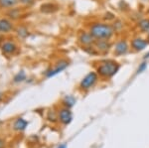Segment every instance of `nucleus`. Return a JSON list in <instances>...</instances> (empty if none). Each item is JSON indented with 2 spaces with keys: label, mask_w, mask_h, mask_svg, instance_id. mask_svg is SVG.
<instances>
[{
  "label": "nucleus",
  "mask_w": 149,
  "mask_h": 148,
  "mask_svg": "<svg viewBox=\"0 0 149 148\" xmlns=\"http://www.w3.org/2000/svg\"><path fill=\"white\" fill-rule=\"evenodd\" d=\"M58 148H67V146H66V144H62V145H60Z\"/></svg>",
  "instance_id": "nucleus-23"
},
{
  "label": "nucleus",
  "mask_w": 149,
  "mask_h": 148,
  "mask_svg": "<svg viewBox=\"0 0 149 148\" xmlns=\"http://www.w3.org/2000/svg\"><path fill=\"white\" fill-rule=\"evenodd\" d=\"M28 125V121H26L24 118H18L14 123V128L16 130H24Z\"/></svg>",
  "instance_id": "nucleus-15"
},
{
  "label": "nucleus",
  "mask_w": 149,
  "mask_h": 148,
  "mask_svg": "<svg viewBox=\"0 0 149 148\" xmlns=\"http://www.w3.org/2000/svg\"><path fill=\"white\" fill-rule=\"evenodd\" d=\"M59 118L61 120V122L66 125L71 123L72 119H73V114H72V111L70 110V108H68V107L62 108L59 111Z\"/></svg>",
  "instance_id": "nucleus-9"
},
{
  "label": "nucleus",
  "mask_w": 149,
  "mask_h": 148,
  "mask_svg": "<svg viewBox=\"0 0 149 148\" xmlns=\"http://www.w3.org/2000/svg\"><path fill=\"white\" fill-rule=\"evenodd\" d=\"M13 29V23L9 19L2 18L0 19V32L1 33H8Z\"/></svg>",
  "instance_id": "nucleus-12"
},
{
  "label": "nucleus",
  "mask_w": 149,
  "mask_h": 148,
  "mask_svg": "<svg viewBox=\"0 0 149 148\" xmlns=\"http://www.w3.org/2000/svg\"><path fill=\"white\" fill-rule=\"evenodd\" d=\"M76 99H74V95H71V94H68L66 95V97L63 99V104L66 107H68V108H71V107H73L74 104H76Z\"/></svg>",
  "instance_id": "nucleus-13"
},
{
  "label": "nucleus",
  "mask_w": 149,
  "mask_h": 148,
  "mask_svg": "<svg viewBox=\"0 0 149 148\" xmlns=\"http://www.w3.org/2000/svg\"><path fill=\"white\" fill-rule=\"evenodd\" d=\"M119 70H120V64L113 59L100 60L95 65V72L100 76V78L104 80H109L114 77Z\"/></svg>",
  "instance_id": "nucleus-2"
},
{
  "label": "nucleus",
  "mask_w": 149,
  "mask_h": 148,
  "mask_svg": "<svg viewBox=\"0 0 149 148\" xmlns=\"http://www.w3.org/2000/svg\"><path fill=\"white\" fill-rule=\"evenodd\" d=\"M95 48L100 55H105L112 49V44L110 43V40H95Z\"/></svg>",
  "instance_id": "nucleus-8"
},
{
  "label": "nucleus",
  "mask_w": 149,
  "mask_h": 148,
  "mask_svg": "<svg viewBox=\"0 0 149 148\" xmlns=\"http://www.w3.org/2000/svg\"><path fill=\"white\" fill-rule=\"evenodd\" d=\"M129 43H130V49L135 53L144 51L149 45L146 37H142V36H135L132 38Z\"/></svg>",
  "instance_id": "nucleus-5"
},
{
  "label": "nucleus",
  "mask_w": 149,
  "mask_h": 148,
  "mask_svg": "<svg viewBox=\"0 0 149 148\" xmlns=\"http://www.w3.org/2000/svg\"><path fill=\"white\" fill-rule=\"evenodd\" d=\"M69 61L66 59H61L59 60V61L56 63V65L53 69L51 70H49L46 73V77L47 78H52V77H55V76H57L58 74L62 73L63 71L66 70L67 68L69 67Z\"/></svg>",
  "instance_id": "nucleus-7"
},
{
  "label": "nucleus",
  "mask_w": 149,
  "mask_h": 148,
  "mask_svg": "<svg viewBox=\"0 0 149 148\" xmlns=\"http://www.w3.org/2000/svg\"><path fill=\"white\" fill-rule=\"evenodd\" d=\"M78 42L81 47L86 48V47H92L95 45V39L93 37V35L88 32V30H81L80 31L78 35Z\"/></svg>",
  "instance_id": "nucleus-6"
},
{
  "label": "nucleus",
  "mask_w": 149,
  "mask_h": 148,
  "mask_svg": "<svg viewBox=\"0 0 149 148\" xmlns=\"http://www.w3.org/2000/svg\"><path fill=\"white\" fill-rule=\"evenodd\" d=\"M88 32L95 40H111L115 36V31L109 22L95 21L88 26Z\"/></svg>",
  "instance_id": "nucleus-1"
},
{
  "label": "nucleus",
  "mask_w": 149,
  "mask_h": 148,
  "mask_svg": "<svg viewBox=\"0 0 149 148\" xmlns=\"http://www.w3.org/2000/svg\"><path fill=\"white\" fill-rule=\"evenodd\" d=\"M146 39H147V41L149 42V32L147 33V34H146Z\"/></svg>",
  "instance_id": "nucleus-24"
},
{
  "label": "nucleus",
  "mask_w": 149,
  "mask_h": 148,
  "mask_svg": "<svg viewBox=\"0 0 149 148\" xmlns=\"http://www.w3.org/2000/svg\"><path fill=\"white\" fill-rule=\"evenodd\" d=\"M147 13H148V15H149V8H148V10H147Z\"/></svg>",
  "instance_id": "nucleus-25"
},
{
  "label": "nucleus",
  "mask_w": 149,
  "mask_h": 148,
  "mask_svg": "<svg viewBox=\"0 0 149 148\" xmlns=\"http://www.w3.org/2000/svg\"><path fill=\"white\" fill-rule=\"evenodd\" d=\"M130 43L126 38L118 39L112 45V53L115 57H122L125 56L130 52Z\"/></svg>",
  "instance_id": "nucleus-4"
},
{
  "label": "nucleus",
  "mask_w": 149,
  "mask_h": 148,
  "mask_svg": "<svg viewBox=\"0 0 149 148\" xmlns=\"http://www.w3.org/2000/svg\"><path fill=\"white\" fill-rule=\"evenodd\" d=\"M146 69H147V63H146V62H142L141 64H139L137 70H136V75H139V74L145 72Z\"/></svg>",
  "instance_id": "nucleus-19"
},
{
  "label": "nucleus",
  "mask_w": 149,
  "mask_h": 148,
  "mask_svg": "<svg viewBox=\"0 0 149 148\" xmlns=\"http://www.w3.org/2000/svg\"><path fill=\"white\" fill-rule=\"evenodd\" d=\"M17 45L14 42L11 41H6L2 44L1 46V50L5 55H13L15 54V52L17 51Z\"/></svg>",
  "instance_id": "nucleus-10"
},
{
  "label": "nucleus",
  "mask_w": 149,
  "mask_h": 148,
  "mask_svg": "<svg viewBox=\"0 0 149 148\" xmlns=\"http://www.w3.org/2000/svg\"><path fill=\"white\" fill-rule=\"evenodd\" d=\"M34 2V0H20V3L23 5H31V4Z\"/></svg>",
  "instance_id": "nucleus-20"
},
{
  "label": "nucleus",
  "mask_w": 149,
  "mask_h": 148,
  "mask_svg": "<svg viewBox=\"0 0 149 148\" xmlns=\"http://www.w3.org/2000/svg\"><path fill=\"white\" fill-rule=\"evenodd\" d=\"M17 34L20 38H26L28 36V30L25 27H19L17 30Z\"/></svg>",
  "instance_id": "nucleus-18"
},
{
  "label": "nucleus",
  "mask_w": 149,
  "mask_h": 148,
  "mask_svg": "<svg viewBox=\"0 0 149 148\" xmlns=\"http://www.w3.org/2000/svg\"><path fill=\"white\" fill-rule=\"evenodd\" d=\"M20 2V0H0L1 8H12L15 7Z\"/></svg>",
  "instance_id": "nucleus-14"
},
{
  "label": "nucleus",
  "mask_w": 149,
  "mask_h": 148,
  "mask_svg": "<svg viewBox=\"0 0 149 148\" xmlns=\"http://www.w3.org/2000/svg\"><path fill=\"white\" fill-rule=\"evenodd\" d=\"M26 80V74L24 71H21L19 72V73L17 74V75L14 77V82L15 83H21L23 82V81Z\"/></svg>",
  "instance_id": "nucleus-17"
},
{
  "label": "nucleus",
  "mask_w": 149,
  "mask_h": 148,
  "mask_svg": "<svg viewBox=\"0 0 149 148\" xmlns=\"http://www.w3.org/2000/svg\"><path fill=\"white\" fill-rule=\"evenodd\" d=\"M112 27H113L115 33L119 32V31H121L122 29H123L124 23L122 22L121 20H113V25H112Z\"/></svg>",
  "instance_id": "nucleus-16"
},
{
  "label": "nucleus",
  "mask_w": 149,
  "mask_h": 148,
  "mask_svg": "<svg viewBox=\"0 0 149 148\" xmlns=\"http://www.w3.org/2000/svg\"><path fill=\"white\" fill-rule=\"evenodd\" d=\"M3 146H4V142H3V140L0 139V148H3Z\"/></svg>",
  "instance_id": "nucleus-22"
},
{
  "label": "nucleus",
  "mask_w": 149,
  "mask_h": 148,
  "mask_svg": "<svg viewBox=\"0 0 149 148\" xmlns=\"http://www.w3.org/2000/svg\"><path fill=\"white\" fill-rule=\"evenodd\" d=\"M98 80H100V76L97 75V73L95 71H92L86 74L85 77L81 79L80 85H79V88H80V90L86 92V90L93 89L97 83Z\"/></svg>",
  "instance_id": "nucleus-3"
},
{
  "label": "nucleus",
  "mask_w": 149,
  "mask_h": 148,
  "mask_svg": "<svg viewBox=\"0 0 149 148\" xmlns=\"http://www.w3.org/2000/svg\"><path fill=\"white\" fill-rule=\"evenodd\" d=\"M148 59H149V52H147V53L143 56V60H148Z\"/></svg>",
  "instance_id": "nucleus-21"
},
{
  "label": "nucleus",
  "mask_w": 149,
  "mask_h": 148,
  "mask_svg": "<svg viewBox=\"0 0 149 148\" xmlns=\"http://www.w3.org/2000/svg\"><path fill=\"white\" fill-rule=\"evenodd\" d=\"M136 27L137 30L142 34H147L149 32V17L142 18L136 23Z\"/></svg>",
  "instance_id": "nucleus-11"
}]
</instances>
